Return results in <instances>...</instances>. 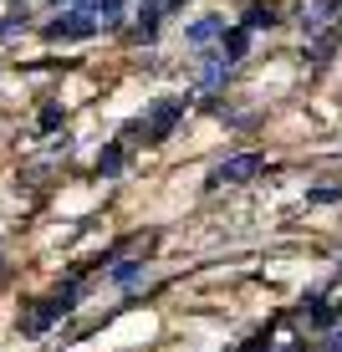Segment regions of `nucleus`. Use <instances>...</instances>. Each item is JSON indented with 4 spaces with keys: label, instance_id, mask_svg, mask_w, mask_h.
I'll list each match as a JSON object with an SVG mask.
<instances>
[{
    "label": "nucleus",
    "instance_id": "8",
    "mask_svg": "<svg viewBox=\"0 0 342 352\" xmlns=\"http://www.w3.org/2000/svg\"><path fill=\"white\" fill-rule=\"evenodd\" d=\"M240 26H246V31H271L276 26V6H250Z\"/></svg>",
    "mask_w": 342,
    "mask_h": 352
},
{
    "label": "nucleus",
    "instance_id": "11",
    "mask_svg": "<svg viewBox=\"0 0 342 352\" xmlns=\"http://www.w3.org/2000/svg\"><path fill=\"white\" fill-rule=\"evenodd\" d=\"M118 164H123V153H118V148L97 153V174H118Z\"/></svg>",
    "mask_w": 342,
    "mask_h": 352
},
{
    "label": "nucleus",
    "instance_id": "12",
    "mask_svg": "<svg viewBox=\"0 0 342 352\" xmlns=\"http://www.w3.org/2000/svg\"><path fill=\"white\" fill-rule=\"evenodd\" d=\"M317 352H342V332H327V337H322V347H317Z\"/></svg>",
    "mask_w": 342,
    "mask_h": 352
},
{
    "label": "nucleus",
    "instance_id": "9",
    "mask_svg": "<svg viewBox=\"0 0 342 352\" xmlns=\"http://www.w3.org/2000/svg\"><path fill=\"white\" fill-rule=\"evenodd\" d=\"M158 31V0H143L138 6V36H153Z\"/></svg>",
    "mask_w": 342,
    "mask_h": 352
},
{
    "label": "nucleus",
    "instance_id": "10",
    "mask_svg": "<svg viewBox=\"0 0 342 352\" xmlns=\"http://www.w3.org/2000/svg\"><path fill=\"white\" fill-rule=\"evenodd\" d=\"M138 276H143V256H138V261H123V265H113V281H118V286H133Z\"/></svg>",
    "mask_w": 342,
    "mask_h": 352
},
{
    "label": "nucleus",
    "instance_id": "1",
    "mask_svg": "<svg viewBox=\"0 0 342 352\" xmlns=\"http://www.w3.org/2000/svg\"><path fill=\"white\" fill-rule=\"evenodd\" d=\"M179 118H184V97H164V102H153L149 118H138V123L123 128V138H138V133H143V143H164Z\"/></svg>",
    "mask_w": 342,
    "mask_h": 352
},
{
    "label": "nucleus",
    "instance_id": "7",
    "mask_svg": "<svg viewBox=\"0 0 342 352\" xmlns=\"http://www.w3.org/2000/svg\"><path fill=\"white\" fill-rule=\"evenodd\" d=\"M215 36H225V16H204V21H194V26H189V41L194 46L215 41Z\"/></svg>",
    "mask_w": 342,
    "mask_h": 352
},
{
    "label": "nucleus",
    "instance_id": "4",
    "mask_svg": "<svg viewBox=\"0 0 342 352\" xmlns=\"http://www.w3.org/2000/svg\"><path fill=\"white\" fill-rule=\"evenodd\" d=\"M261 153H235V159H225V164H215L210 168V189H220V184H246V179H255L261 174Z\"/></svg>",
    "mask_w": 342,
    "mask_h": 352
},
{
    "label": "nucleus",
    "instance_id": "6",
    "mask_svg": "<svg viewBox=\"0 0 342 352\" xmlns=\"http://www.w3.org/2000/svg\"><path fill=\"white\" fill-rule=\"evenodd\" d=\"M220 41H225V46H220V56H225V62H230V67H235V62H240V56H246V52H250V31H246V26H235V31H225V36H220Z\"/></svg>",
    "mask_w": 342,
    "mask_h": 352
},
{
    "label": "nucleus",
    "instance_id": "5",
    "mask_svg": "<svg viewBox=\"0 0 342 352\" xmlns=\"http://www.w3.org/2000/svg\"><path fill=\"white\" fill-rule=\"evenodd\" d=\"M337 10H342V0H312V6H307V16H301V26H307V31L317 36V31L327 26V21L337 16Z\"/></svg>",
    "mask_w": 342,
    "mask_h": 352
},
{
    "label": "nucleus",
    "instance_id": "2",
    "mask_svg": "<svg viewBox=\"0 0 342 352\" xmlns=\"http://www.w3.org/2000/svg\"><path fill=\"white\" fill-rule=\"evenodd\" d=\"M77 296H82V281H67L62 291H56V296H46L36 311H26V332H46V327H52L56 317H67V311L77 307Z\"/></svg>",
    "mask_w": 342,
    "mask_h": 352
},
{
    "label": "nucleus",
    "instance_id": "3",
    "mask_svg": "<svg viewBox=\"0 0 342 352\" xmlns=\"http://www.w3.org/2000/svg\"><path fill=\"white\" fill-rule=\"evenodd\" d=\"M103 26H97V16H87V10H62V16L46 26V41H87V36H97Z\"/></svg>",
    "mask_w": 342,
    "mask_h": 352
}]
</instances>
